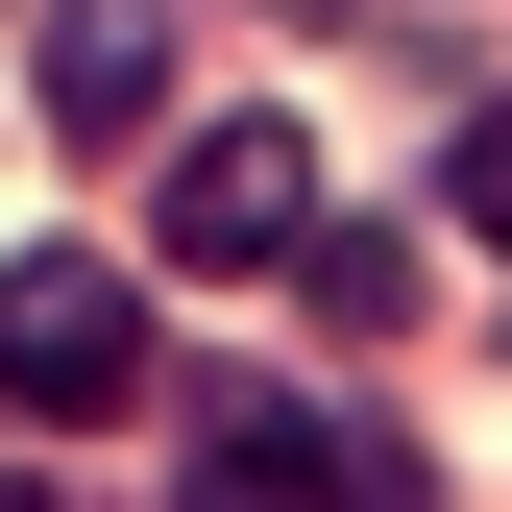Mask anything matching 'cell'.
I'll return each mask as SVG.
<instances>
[{
    "label": "cell",
    "mask_w": 512,
    "mask_h": 512,
    "mask_svg": "<svg viewBox=\"0 0 512 512\" xmlns=\"http://www.w3.org/2000/svg\"><path fill=\"white\" fill-rule=\"evenodd\" d=\"M147 293L98 269V244H25V269H0V439H98L122 391H147Z\"/></svg>",
    "instance_id": "obj_1"
},
{
    "label": "cell",
    "mask_w": 512,
    "mask_h": 512,
    "mask_svg": "<svg viewBox=\"0 0 512 512\" xmlns=\"http://www.w3.org/2000/svg\"><path fill=\"white\" fill-rule=\"evenodd\" d=\"M317 147L293 122H196V147H171V269H317Z\"/></svg>",
    "instance_id": "obj_2"
},
{
    "label": "cell",
    "mask_w": 512,
    "mask_h": 512,
    "mask_svg": "<svg viewBox=\"0 0 512 512\" xmlns=\"http://www.w3.org/2000/svg\"><path fill=\"white\" fill-rule=\"evenodd\" d=\"M25 98L74 122V147L147 122V98H171V0H25Z\"/></svg>",
    "instance_id": "obj_3"
},
{
    "label": "cell",
    "mask_w": 512,
    "mask_h": 512,
    "mask_svg": "<svg viewBox=\"0 0 512 512\" xmlns=\"http://www.w3.org/2000/svg\"><path fill=\"white\" fill-rule=\"evenodd\" d=\"M293 293H317V317H415V244H391V220H342V244H317Z\"/></svg>",
    "instance_id": "obj_4"
},
{
    "label": "cell",
    "mask_w": 512,
    "mask_h": 512,
    "mask_svg": "<svg viewBox=\"0 0 512 512\" xmlns=\"http://www.w3.org/2000/svg\"><path fill=\"white\" fill-rule=\"evenodd\" d=\"M317 512H439V488H415V439H366V415H342V439H317Z\"/></svg>",
    "instance_id": "obj_5"
},
{
    "label": "cell",
    "mask_w": 512,
    "mask_h": 512,
    "mask_svg": "<svg viewBox=\"0 0 512 512\" xmlns=\"http://www.w3.org/2000/svg\"><path fill=\"white\" fill-rule=\"evenodd\" d=\"M439 220H464V244H512V98L464 122V147H439Z\"/></svg>",
    "instance_id": "obj_6"
},
{
    "label": "cell",
    "mask_w": 512,
    "mask_h": 512,
    "mask_svg": "<svg viewBox=\"0 0 512 512\" xmlns=\"http://www.w3.org/2000/svg\"><path fill=\"white\" fill-rule=\"evenodd\" d=\"M0 512H25V488H0Z\"/></svg>",
    "instance_id": "obj_7"
}]
</instances>
